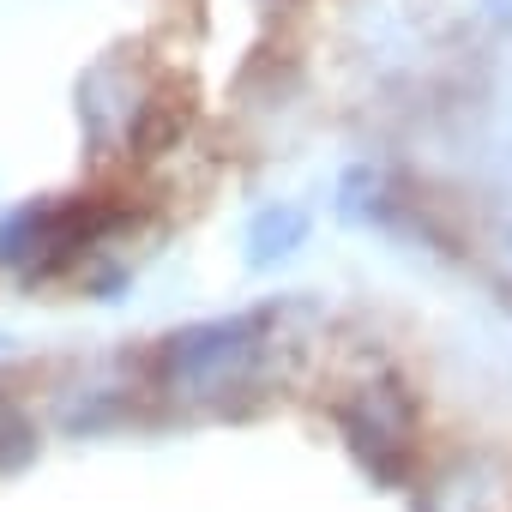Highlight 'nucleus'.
<instances>
[{
  "instance_id": "obj_4",
  "label": "nucleus",
  "mask_w": 512,
  "mask_h": 512,
  "mask_svg": "<svg viewBox=\"0 0 512 512\" xmlns=\"http://www.w3.org/2000/svg\"><path fill=\"white\" fill-rule=\"evenodd\" d=\"M31 452H37V428H31V416H25L13 398H0V470H19Z\"/></svg>"
},
{
  "instance_id": "obj_3",
  "label": "nucleus",
  "mask_w": 512,
  "mask_h": 512,
  "mask_svg": "<svg viewBox=\"0 0 512 512\" xmlns=\"http://www.w3.org/2000/svg\"><path fill=\"white\" fill-rule=\"evenodd\" d=\"M302 235H308V217L284 205V211H260V217H253V229H247V247H253V260L266 266V260H278V253H290Z\"/></svg>"
},
{
  "instance_id": "obj_1",
  "label": "nucleus",
  "mask_w": 512,
  "mask_h": 512,
  "mask_svg": "<svg viewBox=\"0 0 512 512\" xmlns=\"http://www.w3.org/2000/svg\"><path fill=\"white\" fill-rule=\"evenodd\" d=\"M266 356V332L253 314H229V320H199L175 338L157 344V386L175 398H223L241 392Z\"/></svg>"
},
{
  "instance_id": "obj_2",
  "label": "nucleus",
  "mask_w": 512,
  "mask_h": 512,
  "mask_svg": "<svg viewBox=\"0 0 512 512\" xmlns=\"http://www.w3.org/2000/svg\"><path fill=\"white\" fill-rule=\"evenodd\" d=\"M338 434L374 482L398 488L410 476V452H416L410 446L416 440V398L398 380H374V386H362L356 398L338 404Z\"/></svg>"
}]
</instances>
